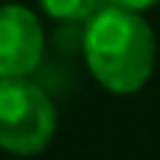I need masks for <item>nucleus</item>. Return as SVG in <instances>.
<instances>
[{"mask_svg": "<svg viewBox=\"0 0 160 160\" xmlns=\"http://www.w3.org/2000/svg\"><path fill=\"white\" fill-rule=\"evenodd\" d=\"M82 48L98 84L118 96L138 93L155 70V34L141 11L98 8L87 20Z\"/></svg>", "mask_w": 160, "mask_h": 160, "instance_id": "1", "label": "nucleus"}, {"mask_svg": "<svg viewBox=\"0 0 160 160\" xmlns=\"http://www.w3.org/2000/svg\"><path fill=\"white\" fill-rule=\"evenodd\" d=\"M56 132V107L48 93L22 79H0V149L11 155L42 152Z\"/></svg>", "mask_w": 160, "mask_h": 160, "instance_id": "2", "label": "nucleus"}, {"mask_svg": "<svg viewBox=\"0 0 160 160\" xmlns=\"http://www.w3.org/2000/svg\"><path fill=\"white\" fill-rule=\"evenodd\" d=\"M45 37L37 14L25 6H0V79H22L42 62Z\"/></svg>", "mask_w": 160, "mask_h": 160, "instance_id": "3", "label": "nucleus"}, {"mask_svg": "<svg viewBox=\"0 0 160 160\" xmlns=\"http://www.w3.org/2000/svg\"><path fill=\"white\" fill-rule=\"evenodd\" d=\"M42 11L62 22H82L98 11V0H37Z\"/></svg>", "mask_w": 160, "mask_h": 160, "instance_id": "4", "label": "nucleus"}, {"mask_svg": "<svg viewBox=\"0 0 160 160\" xmlns=\"http://www.w3.org/2000/svg\"><path fill=\"white\" fill-rule=\"evenodd\" d=\"M155 3L158 0H107V6H118V8H129V11H146Z\"/></svg>", "mask_w": 160, "mask_h": 160, "instance_id": "5", "label": "nucleus"}]
</instances>
